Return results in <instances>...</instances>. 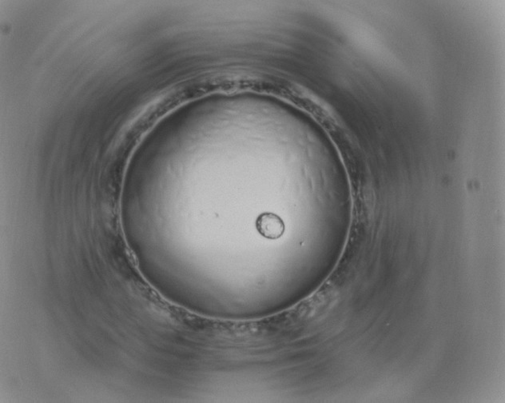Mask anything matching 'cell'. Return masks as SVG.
<instances>
[{"instance_id": "obj_1", "label": "cell", "mask_w": 505, "mask_h": 403, "mask_svg": "<svg viewBox=\"0 0 505 403\" xmlns=\"http://www.w3.org/2000/svg\"><path fill=\"white\" fill-rule=\"evenodd\" d=\"M256 228L263 237L271 240L282 237L284 232L282 219L272 213L261 214L257 219Z\"/></svg>"}]
</instances>
